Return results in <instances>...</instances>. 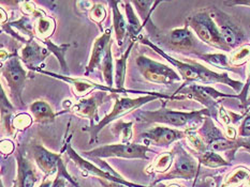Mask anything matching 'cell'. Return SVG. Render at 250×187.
Returning a JSON list of instances; mask_svg holds the SVG:
<instances>
[{
    "label": "cell",
    "instance_id": "7a4b0ae2",
    "mask_svg": "<svg viewBox=\"0 0 250 187\" xmlns=\"http://www.w3.org/2000/svg\"><path fill=\"white\" fill-rule=\"evenodd\" d=\"M158 98H167V95L161 93H148L144 96H141L138 99H129V98H116L115 105L113 107V110L105 116L101 121H99L97 125H91L89 128L90 132V140L89 143L95 142L98 138V134L103 127L107 125L108 123L115 121L119 118L125 116L128 112L135 110L142 105L148 103V102L154 101Z\"/></svg>",
    "mask_w": 250,
    "mask_h": 187
},
{
    "label": "cell",
    "instance_id": "83f0119b",
    "mask_svg": "<svg viewBox=\"0 0 250 187\" xmlns=\"http://www.w3.org/2000/svg\"><path fill=\"white\" fill-rule=\"evenodd\" d=\"M201 163L205 166H208V167H219V166H225L228 165L224 158H221L218 154L211 151H205L202 153L200 157Z\"/></svg>",
    "mask_w": 250,
    "mask_h": 187
},
{
    "label": "cell",
    "instance_id": "603a6c76",
    "mask_svg": "<svg viewBox=\"0 0 250 187\" xmlns=\"http://www.w3.org/2000/svg\"><path fill=\"white\" fill-rule=\"evenodd\" d=\"M133 44H134V42L131 41L127 51L125 52L121 58L117 59L115 62V64H116V67H115L116 85H117V89H119V90H124L123 87H124V83H125V76H126V63H127V59H128L130 51H131Z\"/></svg>",
    "mask_w": 250,
    "mask_h": 187
},
{
    "label": "cell",
    "instance_id": "8fae6325",
    "mask_svg": "<svg viewBox=\"0 0 250 187\" xmlns=\"http://www.w3.org/2000/svg\"><path fill=\"white\" fill-rule=\"evenodd\" d=\"M211 17L215 18L217 27H218L220 34L228 46L232 48L240 44L243 40V34H241L236 25L233 24L228 17H225V15L222 13H217Z\"/></svg>",
    "mask_w": 250,
    "mask_h": 187
},
{
    "label": "cell",
    "instance_id": "3957f363",
    "mask_svg": "<svg viewBox=\"0 0 250 187\" xmlns=\"http://www.w3.org/2000/svg\"><path fill=\"white\" fill-rule=\"evenodd\" d=\"M188 26L191 27L203 42L214 47L220 48V50H231L222 37L214 18L209 14L202 12L191 16L189 18Z\"/></svg>",
    "mask_w": 250,
    "mask_h": 187
},
{
    "label": "cell",
    "instance_id": "f1b7e54d",
    "mask_svg": "<svg viewBox=\"0 0 250 187\" xmlns=\"http://www.w3.org/2000/svg\"><path fill=\"white\" fill-rule=\"evenodd\" d=\"M113 132L115 135L121 136L124 143H128L132 138V122H118V124L114 127Z\"/></svg>",
    "mask_w": 250,
    "mask_h": 187
},
{
    "label": "cell",
    "instance_id": "d6a6232c",
    "mask_svg": "<svg viewBox=\"0 0 250 187\" xmlns=\"http://www.w3.org/2000/svg\"><path fill=\"white\" fill-rule=\"evenodd\" d=\"M186 137L188 138L189 142L192 144L193 148H194L195 150H197V151L202 152V153L205 152V150H206L205 143H204V141L202 140V139H201V138L197 135V134L193 133L192 131H187V132H186Z\"/></svg>",
    "mask_w": 250,
    "mask_h": 187
},
{
    "label": "cell",
    "instance_id": "d6986e66",
    "mask_svg": "<svg viewBox=\"0 0 250 187\" xmlns=\"http://www.w3.org/2000/svg\"><path fill=\"white\" fill-rule=\"evenodd\" d=\"M183 94H186L190 98L200 101L201 103L206 106H214L216 104V98L218 96H225L214 89L208 87H201V85H191L183 91Z\"/></svg>",
    "mask_w": 250,
    "mask_h": 187
},
{
    "label": "cell",
    "instance_id": "f35d334b",
    "mask_svg": "<svg viewBox=\"0 0 250 187\" xmlns=\"http://www.w3.org/2000/svg\"><path fill=\"white\" fill-rule=\"evenodd\" d=\"M66 186V180L64 178H62V176H57V178L54 180L52 187H64Z\"/></svg>",
    "mask_w": 250,
    "mask_h": 187
},
{
    "label": "cell",
    "instance_id": "74e56055",
    "mask_svg": "<svg viewBox=\"0 0 250 187\" xmlns=\"http://www.w3.org/2000/svg\"><path fill=\"white\" fill-rule=\"evenodd\" d=\"M23 4V11L26 14H32L36 12V9L34 7V3L29 2V1H25V2H21Z\"/></svg>",
    "mask_w": 250,
    "mask_h": 187
},
{
    "label": "cell",
    "instance_id": "ab89813d",
    "mask_svg": "<svg viewBox=\"0 0 250 187\" xmlns=\"http://www.w3.org/2000/svg\"><path fill=\"white\" fill-rule=\"evenodd\" d=\"M235 135H236V132H235L234 128L231 127V126H228L227 127V136L231 138V139H234Z\"/></svg>",
    "mask_w": 250,
    "mask_h": 187
},
{
    "label": "cell",
    "instance_id": "1f68e13d",
    "mask_svg": "<svg viewBox=\"0 0 250 187\" xmlns=\"http://www.w3.org/2000/svg\"><path fill=\"white\" fill-rule=\"evenodd\" d=\"M250 56V46H244L240 50L236 51L231 58V62L235 66H240V64L247 61V59Z\"/></svg>",
    "mask_w": 250,
    "mask_h": 187
},
{
    "label": "cell",
    "instance_id": "4fadbf2b",
    "mask_svg": "<svg viewBox=\"0 0 250 187\" xmlns=\"http://www.w3.org/2000/svg\"><path fill=\"white\" fill-rule=\"evenodd\" d=\"M43 74H46V75H50V76H54L56 78H59L63 80V82H66L68 84H70L74 88L75 93L80 96H83L88 94L90 91L92 90H96V89H99L102 91H111L112 93H116V92H126L127 90H119V89H113V88H108V87H104V85H97L94 83H90V82H87V80H83V79H78V78H70V77H66V76H61V75H56V74H53L50 72H44V71H40Z\"/></svg>",
    "mask_w": 250,
    "mask_h": 187
},
{
    "label": "cell",
    "instance_id": "e0dca14e",
    "mask_svg": "<svg viewBox=\"0 0 250 187\" xmlns=\"http://www.w3.org/2000/svg\"><path fill=\"white\" fill-rule=\"evenodd\" d=\"M167 42L174 50L189 51L194 46L195 40L188 28V25H186L184 28L172 30L167 35Z\"/></svg>",
    "mask_w": 250,
    "mask_h": 187
},
{
    "label": "cell",
    "instance_id": "d4e9b609",
    "mask_svg": "<svg viewBox=\"0 0 250 187\" xmlns=\"http://www.w3.org/2000/svg\"><path fill=\"white\" fill-rule=\"evenodd\" d=\"M111 46H112V44L110 45V47L107 48L106 55H105L104 59H103L101 68H102L103 76H104L105 83H106L108 88L113 87V59H112Z\"/></svg>",
    "mask_w": 250,
    "mask_h": 187
},
{
    "label": "cell",
    "instance_id": "7c38bea8",
    "mask_svg": "<svg viewBox=\"0 0 250 187\" xmlns=\"http://www.w3.org/2000/svg\"><path fill=\"white\" fill-rule=\"evenodd\" d=\"M110 42H111V30L107 29L104 34L98 37V39L95 41L94 47H92L90 60L86 68V74H88L89 72H94L95 68L98 67L101 68L103 59H104L106 55L107 48L112 44Z\"/></svg>",
    "mask_w": 250,
    "mask_h": 187
},
{
    "label": "cell",
    "instance_id": "484cf974",
    "mask_svg": "<svg viewBox=\"0 0 250 187\" xmlns=\"http://www.w3.org/2000/svg\"><path fill=\"white\" fill-rule=\"evenodd\" d=\"M42 41L47 46V50L54 52L57 56V58L59 59V62H61V64H62V68L63 69V72L68 73V67H67L66 62H64L63 55H64V52L67 51V48L69 47V44H63L61 46H57L55 44H53V43L48 40H42Z\"/></svg>",
    "mask_w": 250,
    "mask_h": 187
},
{
    "label": "cell",
    "instance_id": "b9f144b4",
    "mask_svg": "<svg viewBox=\"0 0 250 187\" xmlns=\"http://www.w3.org/2000/svg\"><path fill=\"white\" fill-rule=\"evenodd\" d=\"M248 187H250V176H249V179H248Z\"/></svg>",
    "mask_w": 250,
    "mask_h": 187
},
{
    "label": "cell",
    "instance_id": "4316f807",
    "mask_svg": "<svg viewBox=\"0 0 250 187\" xmlns=\"http://www.w3.org/2000/svg\"><path fill=\"white\" fill-rule=\"evenodd\" d=\"M249 179V171L247 169L240 168L235 170L229 178L227 179L225 187H237L244 183V181Z\"/></svg>",
    "mask_w": 250,
    "mask_h": 187
},
{
    "label": "cell",
    "instance_id": "6da1fadb",
    "mask_svg": "<svg viewBox=\"0 0 250 187\" xmlns=\"http://www.w3.org/2000/svg\"><path fill=\"white\" fill-rule=\"evenodd\" d=\"M141 42H142L143 44L150 46L157 52H159L162 57L166 58L168 62L172 63L173 66H175L179 71V74H181L186 80H200V82L203 83H224L231 85V87L236 91L242 88L241 83L232 80L231 78L228 77L227 74H218L216 72H213L208 68L200 66V64L195 62L178 61L176 59L167 55V53L162 51L160 48L155 46L154 44H151V43L147 39H145V37H141Z\"/></svg>",
    "mask_w": 250,
    "mask_h": 187
},
{
    "label": "cell",
    "instance_id": "9c48e42d",
    "mask_svg": "<svg viewBox=\"0 0 250 187\" xmlns=\"http://www.w3.org/2000/svg\"><path fill=\"white\" fill-rule=\"evenodd\" d=\"M64 149H66V151L68 153V155L70 157H71L74 163L77 164L79 167L82 169L83 171H85V172L87 173H91V174H95L97 176H99V178L105 180V181H110V182H116V183H122V184H125V185H128L130 187H141V186H138V185H133V184H130L128 183V182L124 181L121 176H117L115 174L113 173H110V172H105V171H103L102 169H100L99 167H96L95 165L90 164L89 162H87V160L83 159L82 157L80 156V155L74 151V150L71 148V144H70L69 140L68 142L64 144Z\"/></svg>",
    "mask_w": 250,
    "mask_h": 187
},
{
    "label": "cell",
    "instance_id": "f546056e",
    "mask_svg": "<svg viewBox=\"0 0 250 187\" xmlns=\"http://www.w3.org/2000/svg\"><path fill=\"white\" fill-rule=\"evenodd\" d=\"M172 160L173 155L171 153L161 154L160 156L156 159L155 164L153 165V168L155 171H158V172H166V171L171 167Z\"/></svg>",
    "mask_w": 250,
    "mask_h": 187
},
{
    "label": "cell",
    "instance_id": "60d3db41",
    "mask_svg": "<svg viewBox=\"0 0 250 187\" xmlns=\"http://www.w3.org/2000/svg\"><path fill=\"white\" fill-rule=\"evenodd\" d=\"M52 185H53V182H51V181H44L39 187H52Z\"/></svg>",
    "mask_w": 250,
    "mask_h": 187
},
{
    "label": "cell",
    "instance_id": "44dd1931",
    "mask_svg": "<svg viewBox=\"0 0 250 187\" xmlns=\"http://www.w3.org/2000/svg\"><path fill=\"white\" fill-rule=\"evenodd\" d=\"M30 112L34 116L36 122L48 123L55 119V114L52 110L51 106L44 101H36L30 105Z\"/></svg>",
    "mask_w": 250,
    "mask_h": 187
},
{
    "label": "cell",
    "instance_id": "9a60e30c",
    "mask_svg": "<svg viewBox=\"0 0 250 187\" xmlns=\"http://www.w3.org/2000/svg\"><path fill=\"white\" fill-rule=\"evenodd\" d=\"M16 159H18L19 165L18 187H35V184L38 181L36 170L29 160L25 157L21 149L18 150Z\"/></svg>",
    "mask_w": 250,
    "mask_h": 187
},
{
    "label": "cell",
    "instance_id": "5bb4252c",
    "mask_svg": "<svg viewBox=\"0 0 250 187\" xmlns=\"http://www.w3.org/2000/svg\"><path fill=\"white\" fill-rule=\"evenodd\" d=\"M195 170H197V164H195L194 159L188 155L186 152H182L178 154V156L175 160V166L174 169L170 173L166 175L167 179L173 178H184V179H191L195 174Z\"/></svg>",
    "mask_w": 250,
    "mask_h": 187
},
{
    "label": "cell",
    "instance_id": "277c9868",
    "mask_svg": "<svg viewBox=\"0 0 250 187\" xmlns=\"http://www.w3.org/2000/svg\"><path fill=\"white\" fill-rule=\"evenodd\" d=\"M202 114H208V110L192 111V112H182L173 111L168 109H159L156 111H143L137 112V120L143 123H165V124L173 126H184L188 122L194 119H200Z\"/></svg>",
    "mask_w": 250,
    "mask_h": 187
},
{
    "label": "cell",
    "instance_id": "2e32d148",
    "mask_svg": "<svg viewBox=\"0 0 250 187\" xmlns=\"http://www.w3.org/2000/svg\"><path fill=\"white\" fill-rule=\"evenodd\" d=\"M48 55H50V51L31 39L26 43L21 51V60L29 68H35L36 64L44 61Z\"/></svg>",
    "mask_w": 250,
    "mask_h": 187
},
{
    "label": "cell",
    "instance_id": "30bf717a",
    "mask_svg": "<svg viewBox=\"0 0 250 187\" xmlns=\"http://www.w3.org/2000/svg\"><path fill=\"white\" fill-rule=\"evenodd\" d=\"M184 137H186V132L183 133L162 126H156L142 134L144 140H148L149 142L157 144V146H168V144Z\"/></svg>",
    "mask_w": 250,
    "mask_h": 187
},
{
    "label": "cell",
    "instance_id": "e575fe53",
    "mask_svg": "<svg viewBox=\"0 0 250 187\" xmlns=\"http://www.w3.org/2000/svg\"><path fill=\"white\" fill-rule=\"evenodd\" d=\"M31 123H32L31 117L27 114L18 115L13 119V126L16 128H20V130H23V128L28 127Z\"/></svg>",
    "mask_w": 250,
    "mask_h": 187
},
{
    "label": "cell",
    "instance_id": "7402d4cb",
    "mask_svg": "<svg viewBox=\"0 0 250 187\" xmlns=\"http://www.w3.org/2000/svg\"><path fill=\"white\" fill-rule=\"evenodd\" d=\"M126 13L128 19V34L132 37V42H134L139 36H141V30H142L143 25L140 23L139 18L135 16L133 8L131 7V2L126 3Z\"/></svg>",
    "mask_w": 250,
    "mask_h": 187
},
{
    "label": "cell",
    "instance_id": "5b68a950",
    "mask_svg": "<svg viewBox=\"0 0 250 187\" xmlns=\"http://www.w3.org/2000/svg\"><path fill=\"white\" fill-rule=\"evenodd\" d=\"M137 66L145 79L154 84L172 85L181 80L179 75L170 67L151 60L150 58L140 56L137 58Z\"/></svg>",
    "mask_w": 250,
    "mask_h": 187
},
{
    "label": "cell",
    "instance_id": "d590c367",
    "mask_svg": "<svg viewBox=\"0 0 250 187\" xmlns=\"http://www.w3.org/2000/svg\"><path fill=\"white\" fill-rule=\"evenodd\" d=\"M240 134L243 137H248L250 136V116L247 117L245 120H244L243 124L240 128Z\"/></svg>",
    "mask_w": 250,
    "mask_h": 187
},
{
    "label": "cell",
    "instance_id": "7bdbcfd3",
    "mask_svg": "<svg viewBox=\"0 0 250 187\" xmlns=\"http://www.w3.org/2000/svg\"><path fill=\"white\" fill-rule=\"evenodd\" d=\"M170 187H178V186H170Z\"/></svg>",
    "mask_w": 250,
    "mask_h": 187
},
{
    "label": "cell",
    "instance_id": "836d02e7",
    "mask_svg": "<svg viewBox=\"0 0 250 187\" xmlns=\"http://www.w3.org/2000/svg\"><path fill=\"white\" fill-rule=\"evenodd\" d=\"M89 15H90V18L94 21H96V23H101V21L105 18L106 11L103 5L95 4L94 7H91Z\"/></svg>",
    "mask_w": 250,
    "mask_h": 187
},
{
    "label": "cell",
    "instance_id": "ba28073f",
    "mask_svg": "<svg viewBox=\"0 0 250 187\" xmlns=\"http://www.w3.org/2000/svg\"><path fill=\"white\" fill-rule=\"evenodd\" d=\"M32 151H34V157L37 165L39 168L44 172L46 175H52L58 171L57 176H62V178L67 179L68 181L72 182L75 187H79V185L72 180L71 176L67 172L66 167L61 159L62 154H56L51 151H48L41 144H35L32 146Z\"/></svg>",
    "mask_w": 250,
    "mask_h": 187
},
{
    "label": "cell",
    "instance_id": "ac0fdd59",
    "mask_svg": "<svg viewBox=\"0 0 250 187\" xmlns=\"http://www.w3.org/2000/svg\"><path fill=\"white\" fill-rule=\"evenodd\" d=\"M105 96V92L97 93L89 99L81 100L78 104H75L72 107V110L78 114L79 116H82L85 118H89V119H94L95 121H99V117H98V106L102 103L103 98Z\"/></svg>",
    "mask_w": 250,
    "mask_h": 187
},
{
    "label": "cell",
    "instance_id": "52a82bcc",
    "mask_svg": "<svg viewBox=\"0 0 250 187\" xmlns=\"http://www.w3.org/2000/svg\"><path fill=\"white\" fill-rule=\"evenodd\" d=\"M1 72L10 88L12 101L18 106L23 107L24 102L21 99V93H23L25 87L26 71L21 67L19 58L13 56L12 58L8 59L5 63L2 64Z\"/></svg>",
    "mask_w": 250,
    "mask_h": 187
},
{
    "label": "cell",
    "instance_id": "8992f818",
    "mask_svg": "<svg viewBox=\"0 0 250 187\" xmlns=\"http://www.w3.org/2000/svg\"><path fill=\"white\" fill-rule=\"evenodd\" d=\"M153 150L148 146L138 143H118L108 144L91 150L85 154L94 157H124V158H143L148 159L147 153Z\"/></svg>",
    "mask_w": 250,
    "mask_h": 187
},
{
    "label": "cell",
    "instance_id": "8d00e7d4",
    "mask_svg": "<svg viewBox=\"0 0 250 187\" xmlns=\"http://www.w3.org/2000/svg\"><path fill=\"white\" fill-rule=\"evenodd\" d=\"M14 151V144L10 140H2L1 141V152L2 154H11Z\"/></svg>",
    "mask_w": 250,
    "mask_h": 187
},
{
    "label": "cell",
    "instance_id": "4dcf8cb0",
    "mask_svg": "<svg viewBox=\"0 0 250 187\" xmlns=\"http://www.w3.org/2000/svg\"><path fill=\"white\" fill-rule=\"evenodd\" d=\"M202 58L205 61L209 62L215 67L222 68H230L229 64H228V58L227 56L222 55V53H215V55H203Z\"/></svg>",
    "mask_w": 250,
    "mask_h": 187
},
{
    "label": "cell",
    "instance_id": "ee69618b",
    "mask_svg": "<svg viewBox=\"0 0 250 187\" xmlns=\"http://www.w3.org/2000/svg\"><path fill=\"white\" fill-rule=\"evenodd\" d=\"M14 187H18V186H16V185H15V186H14Z\"/></svg>",
    "mask_w": 250,
    "mask_h": 187
},
{
    "label": "cell",
    "instance_id": "cb8c5ba5",
    "mask_svg": "<svg viewBox=\"0 0 250 187\" xmlns=\"http://www.w3.org/2000/svg\"><path fill=\"white\" fill-rule=\"evenodd\" d=\"M54 30H55V20L52 17H46L43 15L37 21L36 25V31L38 35L41 37V40H47V37L53 34Z\"/></svg>",
    "mask_w": 250,
    "mask_h": 187
},
{
    "label": "cell",
    "instance_id": "ffe728a7",
    "mask_svg": "<svg viewBox=\"0 0 250 187\" xmlns=\"http://www.w3.org/2000/svg\"><path fill=\"white\" fill-rule=\"evenodd\" d=\"M108 4L112 7V13H113V27L114 31H115L116 39L118 42V45L122 46L124 44V41L126 39L128 34V24L125 20L124 16L122 15L121 11L118 10V2L117 1H111Z\"/></svg>",
    "mask_w": 250,
    "mask_h": 187
}]
</instances>
